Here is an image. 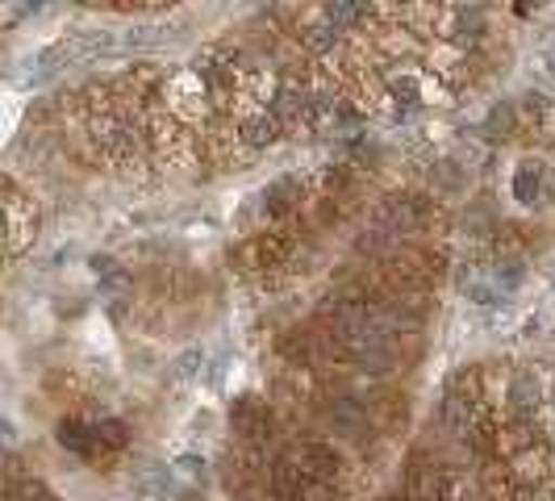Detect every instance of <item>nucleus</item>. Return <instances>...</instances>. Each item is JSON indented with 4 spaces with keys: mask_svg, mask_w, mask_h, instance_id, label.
I'll return each mask as SVG.
<instances>
[{
    "mask_svg": "<svg viewBox=\"0 0 555 501\" xmlns=\"http://www.w3.org/2000/svg\"><path fill=\"white\" fill-rule=\"evenodd\" d=\"M26 501H59L42 480H26Z\"/></svg>",
    "mask_w": 555,
    "mask_h": 501,
    "instance_id": "nucleus-10",
    "label": "nucleus"
},
{
    "mask_svg": "<svg viewBox=\"0 0 555 501\" xmlns=\"http://www.w3.org/2000/svg\"><path fill=\"white\" fill-rule=\"evenodd\" d=\"M306 180L301 176H280L276 184H268L263 201V218H272V226H288L293 218H301V205H306Z\"/></svg>",
    "mask_w": 555,
    "mask_h": 501,
    "instance_id": "nucleus-5",
    "label": "nucleus"
},
{
    "mask_svg": "<svg viewBox=\"0 0 555 501\" xmlns=\"http://www.w3.org/2000/svg\"><path fill=\"white\" fill-rule=\"evenodd\" d=\"M234 431L247 444V451H263L272 444V410L259 397H238L234 401Z\"/></svg>",
    "mask_w": 555,
    "mask_h": 501,
    "instance_id": "nucleus-6",
    "label": "nucleus"
},
{
    "mask_svg": "<svg viewBox=\"0 0 555 501\" xmlns=\"http://www.w3.org/2000/svg\"><path fill=\"white\" fill-rule=\"evenodd\" d=\"M543 76L555 84V51H547V59H543Z\"/></svg>",
    "mask_w": 555,
    "mask_h": 501,
    "instance_id": "nucleus-11",
    "label": "nucleus"
},
{
    "mask_svg": "<svg viewBox=\"0 0 555 501\" xmlns=\"http://www.w3.org/2000/svg\"><path fill=\"white\" fill-rule=\"evenodd\" d=\"M184 22H139V26L121 29V51H155L167 38H176Z\"/></svg>",
    "mask_w": 555,
    "mask_h": 501,
    "instance_id": "nucleus-8",
    "label": "nucleus"
},
{
    "mask_svg": "<svg viewBox=\"0 0 555 501\" xmlns=\"http://www.w3.org/2000/svg\"><path fill=\"white\" fill-rule=\"evenodd\" d=\"M159 101L167 105V113L180 121V126H189V130H205L218 110H214V92H209V80L196 72L193 63H180V67H167V80L159 88Z\"/></svg>",
    "mask_w": 555,
    "mask_h": 501,
    "instance_id": "nucleus-1",
    "label": "nucleus"
},
{
    "mask_svg": "<svg viewBox=\"0 0 555 501\" xmlns=\"http://www.w3.org/2000/svg\"><path fill=\"white\" fill-rule=\"evenodd\" d=\"M555 196V176L543 159H522L514 167V201L522 209H543Z\"/></svg>",
    "mask_w": 555,
    "mask_h": 501,
    "instance_id": "nucleus-4",
    "label": "nucleus"
},
{
    "mask_svg": "<svg viewBox=\"0 0 555 501\" xmlns=\"http://www.w3.org/2000/svg\"><path fill=\"white\" fill-rule=\"evenodd\" d=\"M4 226H9V259L26 255V247H34V239H38V226H42L38 201L22 193L13 176L4 180Z\"/></svg>",
    "mask_w": 555,
    "mask_h": 501,
    "instance_id": "nucleus-3",
    "label": "nucleus"
},
{
    "mask_svg": "<svg viewBox=\"0 0 555 501\" xmlns=\"http://www.w3.org/2000/svg\"><path fill=\"white\" fill-rule=\"evenodd\" d=\"M288 460H293L297 473L306 476V480H313V485H338L343 460H338V451H334L331 444H301Z\"/></svg>",
    "mask_w": 555,
    "mask_h": 501,
    "instance_id": "nucleus-7",
    "label": "nucleus"
},
{
    "mask_svg": "<svg viewBox=\"0 0 555 501\" xmlns=\"http://www.w3.org/2000/svg\"><path fill=\"white\" fill-rule=\"evenodd\" d=\"M297 247H301V243L293 239L288 226H272V230H259L255 239H247L243 247L234 251V264H238L243 272H255V277H272L284 264H293Z\"/></svg>",
    "mask_w": 555,
    "mask_h": 501,
    "instance_id": "nucleus-2",
    "label": "nucleus"
},
{
    "mask_svg": "<svg viewBox=\"0 0 555 501\" xmlns=\"http://www.w3.org/2000/svg\"><path fill=\"white\" fill-rule=\"evenodd\" d=\"M201 372H205V347H184L176 360L167 363V385L171 389H184Z\"/></svg>",
    "mask_w": 555,
    "mask_h": 501,
    "instance_id": "nucleus-9",
    "label": "nucleus"
}]
</instances>
